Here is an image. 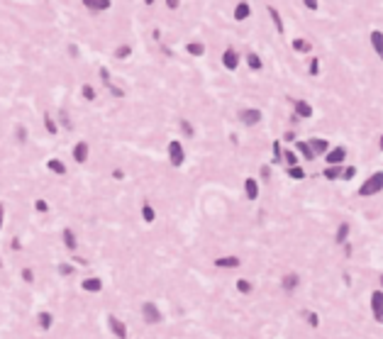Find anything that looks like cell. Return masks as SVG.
I'll return each mask as SVG.
<instances>
[{
  "mask_svg": "<svg viewBox=\"0 0 383 339\" xmlns=\"http://www.w3.org/2000/svg\"><path fill=\"white\" fill-rule=\"evenodd\" d=\"M69 56H73V59L78 56V47L76 44H69Z\"/></svg>",
  "mask_w": 383,
  "mask_h": 339,
  "instance_id": "9f6ffc18",
  "label": "cell"
},
{
  "mask_svg": "<svg viewBox=\"0 0 383 339\" xmlns=\"http://www.w3.org/2000/svg\"><path fill=\"white\" fill-rule=\"evenodd\" d=\"M44 127H47L49 134H59V125H56V120L49 112H44Z\"/></svg>",
  "mask_w": 383,
  "mask_h": 339,
  "instance_id": "d6a6232c",
  "label": "cell"
},
{
  "mask_svg": "<svg viewBox=\"0 0 383 339\" xmlns=\"http://www.w3.org/2000/svg\"><path fill=\"white\" fill-rule=\"evenodd\" d=\"M81 3H83V5H86L91 13H95V0H81Z\"/></svg>",
  "mask_w": 383,
  "mask_h": 339,
  "instance_id": "f5cc1de1",
  "label": "cell"
},
{
  "mask_svg": "<svg viewBox=\"0 0 383 339\" xmlns=\"http://www.w3.org/2000/svg\"><path fill=\"white\" fill-rule=\"evenodd\" d=\"M244 196H247L249 200H256V198H259V181H256V178L249 176V178L244 181Z\"/></svg>",
  "mask_w": 383,
  "mask_h": 339,
  "instance_id": "2e32d148",
  "label": "cell"
},
{
  "mask_svg": "<svg viewBox=\"0 0 383 339\" xmlns=\"http://www.w3.org/2000/svg\"><path fill=\"white\" fill-rule=\"evenodd\" d=\"M142 320L146 324H159L161 322V307L156 303H142Z\"/></svg>",
  "mask_w": 383,
  "mask_h": 339,
  "instance_id": "3957f363",
  "label": "cell"
},
{
  "mask_svg": "<svg viewBox=\"0 0 383 339\" xmlns=\"http://www.w3.org/2000/svg\"><path fill=\"white\" fill-rule=\"evenodd\" d=\"M76 268H73V264H59V273L61 276H71Z\"/></svg>",
  "mask_w": 383,
  "mask_h": 339,
  "instance_id": "7dc6e473",
  "label": "cell"
},
{
  "mask_svg": "<svg viewBox=\"0 0 383 339\" xmlns=\"http://www.w3.org/2000/svg\"><path fill=\"white\" fill-rule=\"evenodd\" d=\"M47 171H52V174H56V176H64L69 168H66V163H64L61 159H49V161H47Z\"/></svg>",
  "mask_w": 383,
  "mask_h": 339,
  "instance_id": "d6986e66",
  "label": "cell"
},
{
  "mask_svg": "<svg viewBox=\"0 0 383 339\" xmlns=\"http://www.w3.org/2000/svg\"><path fill=\"white\" fill-rule=\"evenodd\" d=\"M20 276H22V281H25V283H35V268H30V266H27V268H22V273H20Z\"/></svg>",
  "mask_w": 383,
  "mask_h": 339,
  "instance_id": "7bdbcfd3",
  "label": "cell"
},
{
  "mask_svg": "<svg viewBox=\"0 0 383 339\" xmlns=\"http://www.w3.org/2000/svg\"><path fill=\"white\" fill-rule=\"evenodd\" d=\"M371 315H373V320L378 324L383 322V290L381 288H376L371 293Z\"/></svg>",
  "mask_w": 383,
  "mask_h": 339,
  "instance_id": "277c9868",
  "label": "cell"
},
{
  "mask_svg": "<svg viewBox=\"0 0 383 339\" xmlns=\"http://www.w3.org/2000/svg\"><path fill=\"white\" fill-rule=\"evenodd\" d=\"M281 163H286V166H295V163H298V154H295L293 149H283V154H281Z\"/></svg>",
  "mask_w": 383,
  "mask_h": 339,
  "instance_id": "f1b7e54d",
  "label": "cell"
},
{
  "mask_svg": "<svg viewBox=\"0 0 383 339\" xmlns=\"http://www.w3.org/2000/svg\"><path fill=\"white\" fill-rule=\"evenodd\" d=\"M37 327H39V329H44V332H49V329L54 327V315H52V312H47V310H42V312L37 315Z\"/></svg>",
  "mask_w": 383,
  "mask_h": 339,
  "instance_id": "e0dca14e",
  "label": "cell"
},
{
  "mask_svg": "<svg viewBox=\"0 0 383 339\" xmlns=\"http://www.w3.org/2000/svg\"><path fill=\"white\" fill-rule=\"evenodd\" d=\"M303 5H305L308 10H317V8H320V0H303Z\"/></svg>",
  "mask_w": 383,
  "mask_h": 339,
  "instance_id": "c3c4849f",
  "label": "cell"
},
{
  "mask_svg": "<svg viewBox=\"0 0 383 339\" xmlns=\"http://www.w3.org/2000/svg\"><path fill=\"white\" fill-rule=\"evenodd\" d=\"M142 220H144L146 225H151V222L156 220V210H154L149 203H146V205H142Z\"/></svg>",
  "mask_w": 383,
  "mask_h": 339,
  "instance_id": "f546056e",
  "label": "cell"
},
{
  "mask_svg": "<svg viewBox=\"0 0 383 339\" xmlns=\"http://www.w3.org/2000/svg\"><path fill=\"white\" fill-rule=\"evenodd\" d=\"M295 154H300L305 161H312V159H315V154H312V149H310L308 142H295Z\"/></svg>",
  "mask_w": 383,
  "mask_h": 339,
  "instance_id": "603a6c76",
  "label": "cell"
},
{
  "mask_svg": "<svg viewBox=\"0 0 383 339\" xmlns=\"http://www.w3.org/2000/svg\"><path fill=\"white\" fill-rule=\"evenodd\" d=\"M349 232H351V225H349V222H342V225L337 227V232H334V242H337V244H347Z\"/></svg>",
  "mask_w": 383,
  "mask_h": 339,
  "instance_id": "44dd1931",
  "label": "cell"
},
{
  "mask_svg": "<svg viewBox=\"0 0 383 339\" xmlns=\"http://www.w3.org/2000/svg\"><path fill=\"white\" fill-rule=\"evenodd\" d=\"M354 176H356V166H344V168H342V176H339V178H344V181H351Z\"/></svg>",
  "mask_w": 383,
  "mask_h": 339,
  "instance_id": "ab89813d",
  "label": "cell"
},
{
  "mask_svg": "<svg viewBox=\"0 0 383 339\" xmlns=\"http://www.w3.org/2000/svg\"><path fill=\"white\" fill-rule=\"evenodd\" d=\"M288 176H291L293 181H303L308 174H305V168H303L300 163H295V166H288Z\"/></svg>",
  "mask_w": 383,
  "mask_h": 339,
  "instance_id": "4316f807",
  "label": "cell"
},
{
  "mask_svg": "<svg viewBox=\"0 0 383 339\" xmlns=\"http://www.w3.org/2000/svg\"><path fill=\"white\" fill-rule=\"evenodd\" d=\"M222 66L227 69V71H237L239 69V52L237 49H225L222 52Z\"/></svg>",
  "mask_w": 383,
  "mask_h": 339,
  "instance_id": "52a82bcc",
  "label": "cell"
},
{
  "mask_svg": "<svg viewBox=\"0 0 383 339\" xmlns=\"http://www.w3.org/2000/svg\"><path fill=\"white\" fill-rule=\"evenodd\" d=\"M215 266H218V268H239V266H242V259H239V256H218V259H215Z\"/></svg>",
  "mask_w": 383,
  "mask_h": 339,
  "instance_id": "9a60e30c",
  "label": "cell"
},
{
  "mask_svg": "<svg viewBox=\"0 0 383 339\" xmlns=\"http://www.w3.org/2000/svg\"><path fill=\"white\" fill-rule=\"evenodd\" d=\"M261 178H264V181L271 178V166H264V168H261Z\"/></svg>",
  "mask_w": 383,
  "mask_h": 339,
  "instance_id": "db71d44e",
  "label": "cell"
},
{
  "mask_svg": "<svg viewBox=\"0 0 383 339\" xmlns=\"http://www.w3.org/2000/svg\"><path fill=\"white\" fill-rule=\"evenodd\" d=\"M298 285H300V276H298V273H293V271H291V273H286V276L281 278V288H283L286 293H293Z\"/></svg>",
  "mask_w": 383,
  "mask_h": 339,
  "instance_id": "7c38bea8",
  "label": "cell"
},
{
  "mask_svg": "<svg viewBox=\"0 0 383 339\" xmlns=\"http://www.w3.org/2000/svg\"><path fill=\"white\" fill-rule=\"evenodd\" d=\"M168 161H171V166H176V168H181L183 161H185V149H183V144H181L178 139L168 142Z\"/></svg>",
  "mask_w": 383,
  "mask_h": 339,
  "instance_id": "7a4b0ae2",
  "label": "cell"
},
{
  "mask_svg": "<svg viewBox=\"0 0 383 339\" xmlns=\"http://www.w3.org/2000/svg\"><path fill=\"white\" fill-rule=\"evenodd\" d=\"M112 178H115V181H122V178H125V171H122V168H115V171H112Z\"/></svg>",
  "mask_w": 383,
  "mask_h": 339,
  "instance_id": "816d5d0a",
  "label": "cell"
},
{
  "mask_svg": "<svg viewBox=\"0 0 383 339\" xmlns=\"http://www.w3.org/2000/svg\"><path fill=\"white\" fill-rule=\"evenodd\" d=\"M73 261H76V264H78V266H86V264H88V261H86V259H83V256H76V259H73Z\"/></svg>",
  "mask_w": 383,
  "mask_h": 339,
  "instance_id": "680465c9",
  "label": "cell"
},
{
  "mask_svg": "<svg viewBox=\"0 0 383 339\" xmlns=\"http://www.w3.org/2000/svg\"><path fill=\"white\" fill-rule=\"evenodd\" d=\"M298 54H310L312 52V44L308 42V39H293V44H291Z\"/></svg>",
  "mask_w": 383,
  "mask_h": 339,
  "instance_id": "484cf974",
  "label": "cell"
},
{
  "mask_svg": "<svg viewBox=\"0 0 383 339\" xmlns=\"http://www.w3.org/2000/svg\"><path fill=\"white\" fill-rule=\"evenodd\" d=\"M308 144H310V149H312L315 156H322V154L329 151V142H327L325 137H315V139H310Z\"/></svg>",
  "mask_w": 383,
  "mask_h": 339,
  "instance_id": "8fae6325",
  "label": "cell"
},
{
  "mask_svg": "<svg viewBox=\"0 0 383 339\" xmlns=\"http://www.w3.org/2000/svg\"><path fill=\"white\" fill-rule=\"evenodd\" d=\"M322 176H325L327 181H337V178L342 176V166H325Z\"/></svg>",
  "mask_w": 383,
  "mask_h": 339,
  "instance_id": "83f0119b",
  "label": "cell"
},
{
  "mask_svg": "<svg viewBox=\"0 0 383 339\" xmlns=\"http://www.w3.org/2000/svg\"><path fill=\"white\" fill-rule=\"evenodd\" d=\"M247 66H249L252 71H261V69H264V61H261V56H259V54L247 52Z\"/></svg>",
  "mask_w": 383,
  "mask_h": 339,
  "instance_id": "cb8c5ba5",
  "label": "cell"
},
{
  "mask_svg": "<svg viewBox=\"0 0 383 339\" xmlns=\"http://www.w3.org/2000/svg\"><path fill=\"white\" fill-rule=\"evenodd\" d=\"M59 122H61V127H64V129H73V122H71V117H69V112H66V110H61V112H59Z\"/></svg>",
  "mask_w": 383,
  "mask_h": 339,
  "instance_id": "f35d334b",
  "label": "cell"
},
{
  "mask_svg": "<svg viewBox=\"0 0 383 339\" xmlns=\"http://www.w3.org/2000/svg\"><path fill=\"white\" fill-rule=\"evenodd\" d=\"M178 127H181V132H183V137H188V139H190V137H196V127H193V125H190L188 120H181V122H178Z\"/></svg>",
  "mask_w": 383,
  "mask_h": 339,
  "instance_id": "d590c367",
  "label": "cell"
},
{
  "mask_svg": "<svg viewBox=\"0 0 383 339\" xmlns=\"http://www.w3.org/2000/svg\"><path fill=\"white\" fill-rule=\"evenodd\" d=\"M239 122H242L244 127L259 125V122H261V110H259V107H244V110H239Z\"/></svg>",
  "mask_w": 383,
  "mask_h": 339,
  "instance_id": "5b68a950",
  "label": "cell"
},
{
  "mask_svg": "<svg viewBox=\"0 0 383 339\" xmlns=\"http://www.w3.org/2000/svg\"><path fill=\"white\" fill-rule=\"evenodd\" d=\"M344 159H347V149H344V146H334V149H329V151L325 154L327 166H342Z\"/></svg>",
  "mask_w": 383,
  "mask_h": 339,
  "instance_id": "ba28073f",
  "label": "cell"
},
{
  "mask_svg": "<svg viewBox=\"0 0 383 339\" xmlns=\"http://www.w3.org/2000/svg\"><path fill=\"white\" fill-rule=\"evenodd\" d=\"M35 210L44 215V213H49V203H47V200H42V198H37V200H35Z\"/></svg>",
  "mask_w": 383,
  "mask_h": 339,
  "instance_id": "b9f144b4",
  "label": "cell"
},
{
  "mask_svg": "<svg viewBox=\"0 0 383 339\" xmlns=\"http://www.w3.org/2000/svg\"><path fill=\"white\" fill-rule=\"evenodd\" d=\"M371 47L376 49V56H383V32L381 30L371 32Z\"/></svg>",
  "mask_w": 383,
  "mask_h": 339,
  "instance_id": "7402d4cb",
  "label": "cell"
},
{
  "mask_svg": "<svg viewBox=\"0 0 383 339\" xmlns=\"http://www.w3.org/2000/svg\"><path fill=\"white\" fill-rule=\"evenodd\" d=\"M178 5H181V0H166V8L168 10H178Z\"/></svg>",
  "mask_w": 383,
  "mask_h": 339,
  "instance_id": "f907efd6",
  "label": "cell"
},
{
  "mask_svg": "<svg viewBox=\"0 0 383 339\" xmlns=\"http://www.w3.org/2000/svg\"><path fill=\"white\" fill-rule=\"evenodd\" d=\"M249 18H252V5L247 3V0H239L237 8H235V20H237V22H244V20H249Z\"/></svg>",
  "mask_w": 383,
  "mask_h": 339,
  "instance_id": "5bb4252c",
  "label": "cell"
},
{
  "mask_svg": "<svg viewBox=\"0 0 383 339\" xmlns=\"http://www.w3.org/2000/svg\"><path fill=\"white\" fill-rule=\"evenodd\" d=\"M10 249H13V251H22V242H20V237H13V242H10Z\"/></svg>",
  "mask_w": 383,
  "mask_h": 339,
  "instance_id": "681fc988",
  "label": "cell"
},
{
  "mask_svg": "<svg viewBox=\"0 0 383 339\" xmlns=\"http://www.w3.org/2000/svg\"><path fill=\"white\" fill-rule=\"evenodd\" d=\"M98 76H100V81H103V86H110V83H112V78H110V71H108L105 66H103V69L98 71Z\"/></svg>",
  "mask_w": 383,
  "mask_h": 339,
  "instance_id": "ee69618b",
  "label": "cell"
},
{
  "mask_svg": "<svg viewBox=\"0 0 383 339\" xmlns=\"http://www.w3.org/2000/svg\"><path fill=\"white\" fill-rule=\"evenodd\" d=\"M129 54H132V47H129V44H122V47L115 49V56H117V59H129Z\"/></svg>",
  "mask_w": 383,
  "mask_h": 339,
  "instance_id": "74e56055",
  "label": "cell"
},
{
  "mask_svg": "<svg viewBox=\"0 0 383 339\" xmlns=\"http://www.w3.org/2000/svg\"><path fill=\"white\" fill-rule=\"evenodd\" d=\"M185 52H188L190 56H203V54H205V44H203V42H188V44H185Z\"/></svg>",
  "mask_w": 383,
  "mask_h": 339,
  "instance_id": "d4e9b609",
  "label": "cell"
},
{
  "mask_svg": "<svg viewBox=\"0 0 383 339\" xmlns=\"http://www.w3.org/2000/svg\"><path fill=\"white\" fill-rule=\"evenodd\" d=\"M81 288H83L86 293H100V290H103V278H98V276L83 278V281H81Z\"/></svg>",
  "mask_w": 383,
  "mask_h": 339,
  "instance_id": "4fadbf2b",
  "label": "cell"
},
{
  "mask_svg": "<svg viewBox=\"0 0 383 339\" xmlns=\"http://www.w3.org/2000/svg\"><path fill=\"white\" fill-rule=\"evenodd\" d=\"M88 156H91V146H88V142L78 139V142L73 144V161H76V163H86Z\"/></svg>",
  "mask_w": 383,
  "mask_h": 339,
  "instance_id": "30bf717a",
  "label": "cell"
},
{
  "mask_svg": "<svg viewBox=\"0 0 383 339\" xmlns=\"http://www.w3.org/2000/svg\"><path fill=\"white\" fill-rule=\"evenodd\" d=\"M108 327L117 339H127V324L117 317V315H108Z\"/></svg>",
  "mask_w": 383,
  "mask_h": 339,
  "instance_id": "8992f818",
  "label": "cell"
},
{
  "mask_svg": "<svg viewBox=\"0 0 383 339\" xmlns=\"http://www.w3.org/2000/svg\"><path fill=\"white\" fill-rule=\"evenodd\" d=\"M3 222H5V205L0 203V230H3Z\"/></svg>",
  "mask_w": 383,
  "mask_h": 339,
  "instance_id": "11a10c76",
  "label": "cell"
},
{
  "mask_svg": "<svg viewBox=\"0 0 383 339\" xmlns=\"http://www.w3.org/2000/svg\"><path fill=\"white\" fill-rule=\"evenodd\" d=\"M15 137H18V142H27V127L18 125V127H15Z\"/></svg>",
  "mask_w": 383,
  "mask_h": 339,
  "instance_id": "f6af8a7d",
  "label": "cell"
},
{
  "mask_svg": "<svg viewBox=\"0 0 383 339\" xmlns=\"http://www.w3.org/2000/svg\"><path fill=\"white\" fill-rule=\"evenodd\" d=\"M105 88H108V90H110V93H112L115 98H125V90H122L120 86H115V83H110V86H105Z\"/></svg>",
  "mask_w": 383,
  "mask_h": 339,
  "instance_id": "bcb514c9",
  "label": "cell"
},
{
  "mask_svg": "<svg viewBox=\"0 0 383 339\" xmlns=\"http://www.w3.org/2000/svg\"><path fill=\"white\" fill-rule=\"evenodd\" d=\"M303 317H305V322H308V327H312V329H317V327H320V317H317V312H310V310H303Z\"/></svg>",
  "mask_w": 383,
  "mask_h": 339,
  "instance_id": "e575fe53",
  "label": "cell"
},
{
  "mask_svg": "<svg viewBox=\"0 0 383 339\" xmlns=\"http://www.w3.org/2000/svg\"><path fill=\"white\" fill-rule=\"evenodd\" d=\"M312 105L308 103V100H295V115L298 117H303V120H308V117H312Z\"/></svg>",
  "mask_w": 383,
  "mask_h": 339,
  "instance_id": "ac0fdd59",
  "label": "cell"
},
{
  "mask_svg": "<svg viewBox=\"0 0 383 339\" xmlns=\"http://www.w3.org/2000/svg\"><path fill=\"white\" fill-rule=\"evenodd\" d=\"M144 5H154V0H144Z\"/></svg>",
  "mask_w": 383,
  "mask_h": 339,
  "instance_id": "91938a15",
  "label": "cell"
},
{
  "mask_svg": "<svg viewBox=\"0 0 383 339\" xmlns=\"http://www.w3.org/2000/svg\"><path fill=\"white\" fill-rule=\"evenodd\" d=\"M110 5H112V0H95V13H105V10H110Z\"/></svg>",
  "mask_w": 383,
  "mask_h": 339,
  "instance_id": "60d3db41",
  "label": "cell"
},
{
  "mask_svg": "<svg viewBox=\"0 0 383 339\" xmlns=\"http://www.w3.org/2000/svg\"><path fill=\"white\" fill-rule=\"evenodd\" d=\"M81 95H83V100H88V103H93L98 93H95V88H93L91 83H83V86H81Z\"/></svg>",
  "mask_w": 383,
  "mask_h": 339,
  "instance_id": "1f68e13d",
  "label": "cell"
},
{
  "mask_svg": "<svg viewBox=\"0 0 383 339\" xmlns=\"http://www.w3.org/2000/svg\"><path fill=\"white\" fill-rule=\"evenodd\" d=\"M266 13L271 15V22H274V27L278 30V35H283V30H286V27H283V18H281V13H278V8H274V5H269V8H266Z\"/></svg>",
  "mask_w": 383,
  "mask_h": 339,
  "instance_id": "ffe728a7",
  "label": "cell"
},
{
  "mask_svg": "<svg viewBox=\"0 0 383 339\" xmlns=\"http://www.w3.org/2000/svg\"><path fill=\"white\" fill-rule=\"evenodd\" d=\"M308 73H310V76H320V59H317V56H312V59L308 61Z\"/></svg>",
  "mask_w": 383,
  "mask_h": 339,
  "instance_id": "8d00e7d4",
  "label": "cell"
},
{
  "mask_svg": "<svg viewBox=\"0 0 383 339\" xmlns=\"http://www.w3.org/2000/svg\"><path fill=\"white\" fill-rule=\"evenodd\" d=\"M61 242H64V249H66V251H71V254L78 251V237H76V232H73L71 227H64V232H61Z\"/></svg>",
  "mask_w": 383,
  "mask_h": 339,
  "instance_id": "9c48e42d",
  "label": "cell"
},
{
  "mask_svg": "<svg viewBox=\"0 0 383 339\" xmlns=\"http://www.w3.org/2000/svg\"><path fill=\"white\" fill-rule=\"evenodd\" d=\"M235 288H237L242 295H249V293L254 290V283H252V281H247V278H239V281L235 283Z\"/></svg>",
  "mask_w": 383,
  "mask_h": 339,
  "instance_id": "4dcf8cb0",
  "label": "cell"
},
{
  "mask_svg": "<svg viewBox=\"0 0 383 339\" xmlns=\"http://www.w3.org/2000/svg\"><path fill=\"white\" fill-rule=\"evenodd\" d=\"M283 139H286V142H295V132H293V129H288V132L283 134Z\"/></svg>",
  "mask_w": 383,
  "mask_h": 339,
  "instance_id": "6f0895ef",
  "label": "cell"
},
{
  "mask_svg": "<svg viewBox=\"0 0 383 339\" xmlns=\"http://www.w3.org/2000/svg\"><path fill=\"white\" fill-rule=\"evenodd\" d=\"M271 151H274V156H271V163L276 166V163H281V154H283V144L276 139L274 144H271Z\"/></svg>",
  "mask_w": 383,
  "mask_h": 339,
  "instance_id": "836d02e7",
  "label": "cell"
},
{
  "mask_svg": "<svg viewBox=\"0 0 383 339\" xmlns=\"http://www.w3.org/2000/svg\"><path fill=\"white\" fill-rule=\"evenodd\" d=\"M383 191V171H376L371 174L361 186H359V196L361 198H368V196H378Z\"/></svg>",
  "mask_w": 383,
  "mask_h": 339,
  "instance_id": "6da1fadb",
  "label": "cell"
}]
</instances>
